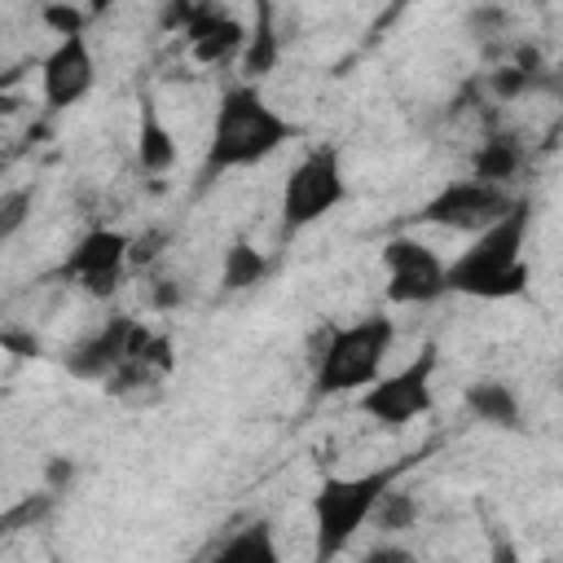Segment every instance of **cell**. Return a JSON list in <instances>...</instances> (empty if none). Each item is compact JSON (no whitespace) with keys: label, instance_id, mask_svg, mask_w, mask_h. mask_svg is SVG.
Returning a JSON list of instances; mask_svg holds the SVG:
<instances>
[{"label":"cell","instance_id":"cell-9","mask_svg":"<svg viewBox=\"0 0 563 563\" xmlns=\"http://www.w3.org/2000/svg\"><path fill=\"white\" fill-rule=\"evenodd\" d=\"M383 273H387V299L391 303H435L444 290V260L409 238V233H396L383 242Z\"/></svg>","mask_w":563,"mask_h":563},{"label":"cell","instance_id":"cell-5","mask_svg":"<svg viewBox=\"0 0 563 563\" xmlns=\"http://www.w3.org/2000/svg\"><path fill=\"white\" fill-rule=\"evenodd\" d=\"M435 369H440V347L435 343H422V352L409 365H400V369L378 374L374 383H365L356 391V409L365 418H374L378 427L400 431L413 418L431 413V405H435Z\"/></svg>","mask_w":563,"mask_h":563},{"label":"cell","instance_id":"cell-11","mask_svg":"<svg viewBox=\"0 0 563 563\" xmlns=\"http://www.w3.org/2000/svg\"><path fill=\"white\" fill-rule=\"evenodd\" d=\"M97 84V62H92V48L79 35H62L57 48L44 57L40 66V88H44V101L48 110H70L79 106Z\"/></svg>","mask_w":563,"mask_h":563},{"label":"cell","instance_id":"cell-16","mask_svg":"<svg viewBox=\"0 0 563 563\" xmlns=\"http://www.w3.org/2000/svg\"><path fill=\"white\" fill-rule=\"evenodd\" d=\"M216 563H277V541H273V523L268 519H251L238 523L224 541H216L207 550Z\"/></svg>","mask_w":563,"mask_h":563},{"label":"cell","instance_id":"cell-21","mask_svg":"<svg viewBox=\"0 0 563 563\" xmlns=\"http://www.w3.org/2000/svg\"><path fill=\"white\" fill-rule=\"evenodd\" d=\"M31 207H35V189L31 185H18V189L0 194V242L13 238L31 220Z\"/></svg>","mask_w":563,"mask_h":563},{"label":"cell","instance_id":"cell-25","mask_svg":"<svg viewBox=\"0 0 563 563\" xmlns=\"http://www.w3.org/2000/svg\"><path fill=\"white\" fill-rule=\"evenodd\" d=\"M70 479H75V462H70V457H53V462H48V488L62 493Z\"/></svg>","mask_w":563,"mask_h":563},{"label":"cell","instance_id":"cell-1","mask_svg":"<svg viewBox=\"0 0 563 563\" xmlns=\"http://www.w3.org/2000/svg\"><path fill=\"white\" fill-rule=\"evenodd\" d=\"M295 136H299V123L286 119L282 110H273L268 97L260 92V84L238 79L233 88L220 92V106L211 114L198 185L220 180L224 172H238V167H255Z\"/></svg>","mask_w":563,"mask_h":563},{"label":"cell","instance_id":"cell-12","mask_svg":"<svg viewBox=\"0 0 563 563\" xmlns=\"http://www.w3.org/2000/svg\"><path fill=\"white\" fill-rule=\"evenodd\" d=\"M185 44L194 53L198 66H224L242 53L246 44V22L233 18L220 0H194L189 9V22H185Z\"/></svg>","mask_w":563,"mask_h":563},{"label":"cell","instance_id":"cell-20","mask_svg":"<svg viewBox=\"0 0 563 563\" xmlns=\"http://www.w3.org/2000/svg\"><path fill=\"white\" fill-rule=\"evenodd\" d=\"M413 515H418L413 497H409V493L387 488V493L378 497V506H374V515H369V519H378V528H383V532H400V528H409V523H413Z\"/></svg>","mask_w":563,"mask_h":563},{"label":"cell","instance_id":"cell-27","mask_svg":"<svg viewBox=\"0 0 563 563\" xmlns=\"http://www.w3.org/2000/svg\"><path fill=\"white\" fill-rule=\"evenodd\" d=\"M70 4H84V13L92 18V13H106V9L114 4V0H70Z\"/></svg>","mask_w":563,"mask_h":563},{"label":"cell","instance_id":"cell-14","mask_svg":"<svg viewBox=\"0 0 563 563\" xmlns=\"http://www.w3.org/2000/svg\"><path fill=\"white\" fill-rule=\"evenodd\" d=\"M282 57V40H277V22H273V0H255V22L246 26V44L238 53L242 62V79L260 84Z\"/></svg>","mask_w":563,"mask_h":563},{"label":"cell","instance_id":"cell-7","mask_svg":"<svg viewBox=\"0 0 563 563\" xmlns=\"http://www.w3.org/2000/svg\"><path fill=\"white\" fill-rule=\"evenodd\" d=\"M510 202L515 198L506 194V185H493V180H479V176H462V180H449L444 189H435L413 211V224H440V229H457V233H479Z\"/></svg>","mask_w":563,"mask_h":563},{"label":"cell","instance_id":"cell-2","mask_svg":"<svg viewBox=\"0 0 563 563\" xmlns=\"http://www.w3.org/2000/svg\"><path fill=\"white\" fill-rule=\"evenodd\" d=\"M528 220H532L528 198H515L493 224H484L471 238V246L453 264H444V290L471 295V299L523 295L528 290V260H523Z\"/></svg>","mask_w":563,"mask_h":563},{"label":"cell","instance_id":"cell-13","mask_svg":"<svg viewBox=\"0 0 563 563\" xmlns=\"http://www.w3.org/2000/svg\"><path fill=\"white\" fill-rule=\"evenodd\" d=\"M136 167L150 176H163L176 167V136L158 114L154 92H141V114H136Z\"/></svg>","mask_w":563,"mask_h":563},{"label":"cell","instance_id":"cell-23","mask_svg":"<svg viewBox=\"0 0 563 563\" xmlns=\"http://www.w3.org/2000/svg\"><path fill=\"white\" fill-rule=\"evenodd\" d=\"M189 9H194V0H163L158 26H163V31H185V22H189Z\"/></svg>","mask_w":563,"mask_h":563},{"label":"cell","instance_id":"cell-19","mask_svg":"<svg viewBox=\"0 0 563 563\" xmlns=\"http://www.w3.org/2000/svg\"><path fill=\"white\" fill-rule=\"evenodd\" d=\"M53 506H57V493H53V488H40V493L18 497V501L0 515V537H13V532H22V528H35L40 519H48Z\"/></svg>","mask_w":563,"mask_h":563},{"label":"cell","instance_id":"cell-24","mask_svg":"<svg viewBox=\"0 0 563 563\" xmlns=\"http://www.w3.org/2000/svg\"><path fill=\"white\" fill-rule=\"evenodd\" d=\"M0 343L18 356H40V339L35 334H18V330H0Z\"/></svg>","mask_w":563,"mask_h":563},{"label":"cell","instance_id":"cell-18","mask_svg":"<svg viewBox=\"0 0 563 563\" xmlns=\"http://www.w3.org/2000/svg\"><path fill=\"white\" fill-rule=\"evenodd\" d=\"M264 273H268V255L260 246H251L246 238L229 242L224 264H220V286L224 290H251V286L264 282Z\"/></svg>","mask_w":563,"mask_h":563},{"label":"cell","instance_id":"cell-8","mask_svg":"<svg viewBox=\"0 0 563 563\" xmlns=\"http://www.w3.org/2000/svg\"><path fill=\"white\" fill-rule=\"evenodd\" d=\"M150 339H154V330H150L145 321L119 312V317H110L97 334H88L84 343L70 347L66 369H70L75 378H84V383H110L128 361H136V356L145 352Z\"/></svg>","mask_w":563,"mask_h":563},{"label":"cell","instance_id":"cell-10","mask_svg":"<svg viewBox=\"0 0 563 563\" xmlns=\"http://www.w3.org/2000/svg\"><path fill=\"white\" fill-rule=\"evenodd\" d=\"M128 246H132V238L119 229H88L62 260V277L70 286L88 290L92 299H106V295H114V286L128 273Z\"/></svg>","mask_w":563,"mask_h":563},{"label":"cell","instance_id":"cell-26","mask_svg":"<svg viewBox=\"0 0 563 563\" xmlns=\"http://www.w3.org/2000/svg\"><path fill=\"white\" fill-rule=\"evenodd\" d=\"M369 559H409V550H396V545H383V550H369Z\"/></svg>","mask_w":563,"mask_h":563},{"label":"cell","instance_id":"cell-6","mask_svg":"<svg viewBox=\"0 0 563 563\" xmlns=\"http://www.w3.org/2000/svg\"><path fill=\"white\" fill-rule=\"evenodd\" d=\"M343 198H347L343 154H339V145L321 141V145H312L290 167V176L282 185V229L286 233H299V229L325 220Z\"/></svg>","mask_w":563,"mask_h":563},{"label":"cell","instance_id":"cell-15","mask_svg":"<svg viewBox=\"0 0 563 563\" xmlns=\"http://www.w3.org/2000/svg\"><path fill=\"white\" fill-rule=\"evenodd\" d=\"M462 400H466V409L479 422L501 427V431H519V396H515L510 383H501V378H475L462 391Z\"/></svg>","mask_w":563,"mask_h":563},{"label":"cell","instance_id":"cell-22","mask_svg":"<svg viewBox=\"0 0 563 563\" xmlns=\"http://www.w3.org/2000/svg\"><path fill=\"white\" fill-rule=\"evenodd\" d=\"M40 18H44L57 35H79L84 22H88V13H84L79 4H70V0H48V4L40 9Z\"/></svg>","mask_w":563,"mask_h":563},{"label":"cell","instance_id":"cell-4","mask_svg":"<svg viewBox=\"0 0 563 563\" xmlns=\"http://www.w3.org/2000/svg\"><path fill=\"white\" fill-rule=\"evenodd\" d=\"M400 466H378L365 475H325L312 493V532L317 559H334L352 545V537L369 523L378 497L396 484Z\"/></svg>","mask_w":563,"mask_h":563},{"label":"cell","instance_id":"cell-17","mask_svg":"<svg viewBox=\"0 0 563 563\" xmlns=\"http://www.w3.org/2000/svg\"><path fill=\"white\" fill-rule=\"evenodd\" d=\"M519 167H523V145L510 132H488L479 141V150L471 154V176L493 180V185H506Z\"/></svg>","mask_w":563,"mask_h":563},{"label":"cell","instance_id":"cell-3","mask_svg":"<svg viewBox=\"0 0 563 563\" xmlns=\"http://www.w3.org/2000/svg\"><path fill=\"white\" fill-rule=\"evenodd\" d=\"M396 343V325L383 312H369L347 325H330L317 361H312V391L317 396H347L361 391L383 374V361Z\"/></svg>","mask_w":563,"mask_h":563}]
</instances>
